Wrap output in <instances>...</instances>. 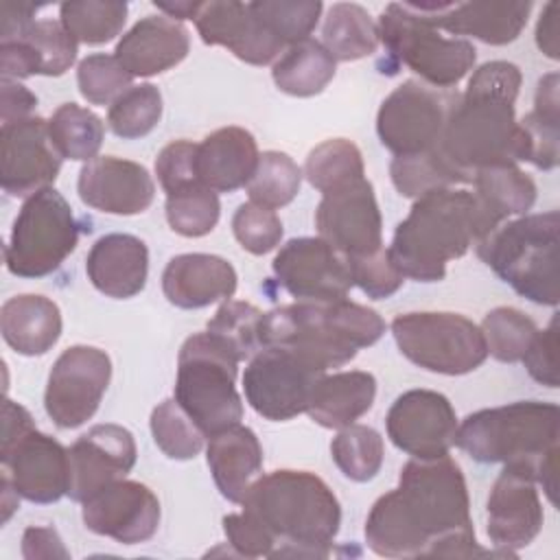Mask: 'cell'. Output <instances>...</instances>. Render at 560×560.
<instances>
[{
    "label": "cell",
    "instance_id": "6da1fadb",
    "mask_svg": "<svg viewBox=\"0 0 560 560\" xmlns=\"http://www.w3.org/2000/svg\"><path fill=\"white\" fill-rule=\"evenodd\" d=\"M365 542L383 558H505L475 538L464 472L448 455L411 457L398 486L378 497L365 518Z\"/></svg>",
    "mask_w": 560,
    "mask_h": 560
},
{
    "label": "cell",
    "instance_id": "7a4b0ae2",
    "mask_svg": "<svg viewBox=\"0 0 560 560\" xmlns=\"http://www.w3.org/2000/svg\"><path fill=\"white\" fill-rule=\"evenodd\" d=\"M521 79L518 66L497 59L479 66L464 94H457L431 147L453 186L472 184L481 168L525 162L523 131L514 114Z\"/></svg>",
    "mask_w": 560,
    "mask_h": 560
},
{
    "label": "cell",
    "instance_id": "3957f363",
    "mask_svg": "<svg viewBox=\"0 0 560 560\" xmlns=\"http://www.w3.org/2000/svg\"><path fill=\"white\" fill-rule=\"evenodd\" d=\"M499 225L472 190L435 188L416 197L396 225L387 254L402 278L440 282L451 260L462 258Z\"/></svg>",
    "mask_w": 560,
    "mask_h": 560
},
{
    "label": "cell",
    "instance_id": "277c9868",
    "mask_svg": "<svg viewBox=\"0 0 560 560\" xmlns=\"http://www.w3.org/2000/svg\"><path fill=\"white\" fill-rule=\"evenodd\" d=\"M241 503L243 512L273 538L269 558L330 556L341 505L315 472L282 468L260 475Z\"/></svg>",
    "mask_w": 560,
    "mask_h": 560
},
{
    "label": "cell",
    "instance_id": "5b68a950",
    "mask_svg": "<svg viewBox=\"0 0 560 560\" xmlns=\"http://www.w3.org/2000/svg\"><path fill=\"white\" fill-rule=\"evenodd\" d=\"M383 332V317L348 298L276 306L260 322L262 348H291L326 372L352 361L361 348L376 343Z\"/></svg>",
    "mask_w": 560,
    "mask_h": 560
},
{
    "label": "cell",
    "instance_id": "8992f818",
    "mask_svg": "<svg viewBox=\"0 0 560 560\" xmlns=\"http://www.w3.org/2000/svg\"><path fill=\"white\" fill-rule=\"evenodd\" d=\"M558 210L523 214L501 223L475 247L477 256L518 295L534 304L558 306Z\"/></svg>",
    "mask_w": 560,
    "mask_h": 560
},
{
    "label": "cell",
    "instance_id": "52a82bcc",
    "mask_svg": "<svg viewBox=\"0 0 560 560\" xmlns=\"http://www.w3.org/2000/svg\"><path fill=\"white\" fill-rule=\"evenodd\" d=\"M560 411L556 402L518 400L479 409L457 424L455 444L481 464H518L538 472L558 448Z\"/></svg>",
    "mask_w": 560,
    "mask_h": 560
},
{
    "label": "cell",
    "instance_id": "ba28073f",
    "mask_svg": "<svg viewBox=\"0 0 560 560\" xmlns=\"http://www.w3.org/2000/svg\"><path fill=\"white\" fill-rule=\"evenodd\" d=\"M238 363L208 330L190 335L179 348L173 398L206 438L243 420V400L234 385Z\"/></svg>",
    "mask_w": 560,
    "mask_h": 560
},
{
    "label": "cell",
    "instance_id": "9c48e42d",
    "mask_svg": "<svg viewBox=\"0 0 560 560\" xmlns=\"http://www.w3.org/2000/svg\"><path fill=\"white\" fill-rule=\"evenodd\" d=\"M378 39L389 59L407 66L427 85L455 88L475 66L477 50L464 37H446L411 2H389L378 18Z\"/></svg>",
    "mask_w": 560,
    "mask_h": 560
},
{
    "label": "cell",
    "instance_id": "30bf717a",
    "mask_svg": "<svg viewBox=\"0 0 560 560\" xmlns=\"http://www.w3.org/2000/svg\"><path fill=\"white\" fill-rule=\"evenodd\" d=\"M77 243V217L66 197L48 186L24 199L4 247V265L18 278H44L61 267Z\"/></svg>",
    "mask_w": 560,
    "mask_h": 560
},
{
    "label": "cell",
    "instance_id": "8fae6325",
    "mask_svg": "<svg viewBox=\"0 0 560 560\" xmlns=\"http://www.w3.org/2000/svg\"><path fill=\"white\" fill-rule=\"evenodd\" d=\"M392 335L411 363L435 374L462 376L488 359L481 328L459 313H402L394 317Z\"/></svg>",
    "mask_w": 560,
    "mask_h": 560
},
{
    "label": "cell",
    "instance_id": "7c38bea8",
    "mask_svg": "<svg viewBox=\"0 0 560 560\" xmlns=\"http://www.w3.org/2000/svg\"><path fill=\"white\" fill-rule=\"evenodd\" d=\"M326 374L291 348L267 346L258 350L245 372L243 392L249 407L271 422L306 413L315 385Z\"/></svg>",
    "mask_w": 560,
    "mask_h": 560
},
{
    "label": "cell",
    "instance_id": "4fadbf2b",
    "mask_svg": "<svg viewBox=\"0 0 560 560\" xmlns=\"http://www.w3.org/2000/svg\"><path fill=\"white\" fill-rule=\"evenodd\" d=\"M457 94L431 88L422 81H402L381 103L376 114V133L394 155H413L429 151L448 118Z\"/></svg>",
    "mask_w": 560,
    "mask_h": 560
},
{
    "label": "cell",
    "instance_id": "5bb4252c",
    "mask_svg": "<svg viewBox=\"0 0 560 560\" xmlns=\"http://www.w3.org/2000/svg\"><path fill=\"white\" fill-rule=\"evenodd\" d=\"M112 378L109 354L94 346H70L48 374L44 407L59 429L85 424L98 409Z\"/></svg>",
    "mask_w": 560,
    "mask_h": 560
},
{
    "label": "cell",
    "instance_id": "9a60e30c",
    "mask_svg": "<svg viewBox=\"0 0 560 560\" xmlns=\"http://www.w3.org/2000/svg\"><path fill=\"white\" fill-rule=\"evenodd\" d=\"M319 238L348 260L383 247V219L370 179L359 177L322 195L315 210Z\"/></svg>",
    "mask_w": 560,
    "mask_h": 560
},
{
    "label": "cell",
    "instance_id": "2e32d148",
    "mask_svg": "<svg viewBox=\"0 0 560 560\" xmlns=\"http://www.w3.org/2000/svg\"><path fill=\"white\" fill-rule=\"evenodd\" d=\"M271 269L278 284L298 302L343 300L354 284L348 258L319 236L287 241Z\"/></svg>",
    "mask_w": 560,
    "mask_h": 560
},
{
    "label": "cell",
    "instance_id": "e0dca14e",
    "mask_svg": "<svg viewBox=\"0 0 560 560\" xmlns=\"http://www.w3.org/2000/svg\"><path fill=\"white\" fill-rule=\"evenodd\" d=\"M2 477L31 503H55L68 494V448L48 433L35 429L0 442Z\"/></svg>",
    "mask_w": 560,
    "mask_h": 560
},
{
    "label": "cell",
    "instance_id": "ac0fdd59",
    "mask_svg": "<svg viewBox=\"0 0 560 560\" xmlns=\"http://www.w3.org/2000/svg\"><path fill=\"white\" fill-rule=\"evenodd\" d=\"M385 427L396 448L411 457L429 459L448 455L455 444L457 413L444 394L409 389L392 402Z\"/></svg>",
    "mask_w": 560,
    "mask_h": 560
},
{
    "label": "cell",
    "instance_id": "d6986e66",
    "mask_svg": "<svg viewBox=\"0 0 560 560\" xmlns=\"http://www.w3.org/2000/svg\"><path fill=\"white\" fill-rule=\"evenodd\" d=\"M61 155L52 147L48 120L31 116L0 131V184L9 197H31L59 175Z\"/></svg>",
    "mask_w": 560,
    "mask_h": 560
},
{
    "label": "cell",
    "instance_id": "ffe728a7",
    "mask_svg": "<svg viewBox=\"0 0 560 560\" xmlns=\"http://www.w3.org/2000/svg\"><path fill=\"white\" fill-rule=\"evenodd\" d=\"M536 475L527 466L503 464L488 497V538L499 551L516 556L540 532L545 514L536 490Z\"/></svg>",
    "mask_w": 560,
    "mask_h": 560
},
{
    "label": "cell",
    "instance_id": "44dd1931",
    "mask_svg": "<svg viewBox=\"0 0 560 560\" xmlns=\"http://www.w3.org/2000/svg\"><path fill=\"white\" fill-rule=\"evenodd\" d=\"M81 516L90 532L120 545H138L155 536L160 501L149 486L116 479L83 501Z\"/></svg>",
    "mask_w": 560,
    "mask_h": 560
},
{
    "label": "cell",
    "instance_id": "7402d4cb",
    "mask_svg": "<svg viewBox=\"0 0 560 560\" xmlns=\"http://www.w3.org/2000/svg\"><path fill=\"white\" fill-rule=\"evenodd\" d=\"M136 440L129 429L112 422L92 427L68 448V497L83 503L107 483L125 479L136 466Z\"/></svg>",
    "mask_w": 560,
    "mask_h": 560
},
{
    "label": "cell",
    "instance_id": "603a6c76",
    "mask_svg": "<svg viewBox=\"0 0 560 560\" xmlns=\"http://www.w3.org/2000/svg\"><path fill=\"white\" fill-rule=\"evenodd\" d=\"M440 31L475 37L490 46L514 42L527 24L532 2L470 0V2H411Z\"/></svg>",
    "mask_w": 560,
    "mask_h": 560
},
{
    "label": "cell",
    "instance_id": "cb8c5ba5",
    "mask_svg": "<svg viewBox=\"0 0 560 560\" xmlns=\"http://www.w3.org/2000/svg\"><path fill=\"white\" fill-rule=\"evenodd\" d=\"M77 192L85 206L98 212L131 217L153 203L155 184L142 164L101 155L81 166Z\"/></svg>",
    "mask_w": 560,
    "mask_h": 560
},
{
    "label": "cell",
    "instance_id": "d4e9b609",
    "mask_svg": "<svg viewBox=\"0 0 560 560\" xmlns=\"http://www.w3.org/2000/svg\"><path fill=\"white\" fill-rule=\"evenodd\" d=\"M195 26L208 46H225L234 57L252 66L276 61L287 48L252 13L249 2L210 0L203 2Z\"/></svg>",
    "mask_w": 560,
    "mask_h": 560
},
{
    "label": "cell",
    "instance_id": "484cf974",
    "mask_svg": "<svg viewBox=\"0 0 560 560\" xmlns=\"http://www.w3.org/2000/svg\"><path fill=\"white\" fill-rule=\"evenodd\" d=\"M77 42L57 20H35L18 37L0 42L2 79L61 77L77 59Z\"/></svg>",
    "mask_w": 560,
    "mask_h": 560
},
{
    "label": "cell",
    "instance_id": "4316f807",
    "mask_svg": "<svg viewBox=\"0 0 560 560\" xmlns=\"http://www.w3.org/2000/svg\"><path fill=\"white\" fill-rule=\"evenodd\" d=\"M188 28L166 15L140 18L116 44L114 57L131 77H153L186 59Z\"/></svg>",
    "mask_w": 560,
    "mask_h": 560
},
{
    "label": "cell",
    "instance_id": "83f0119b",
    "mask_svg": "<svg viewBox=\"0 0 560 560\" xmlns=\"http://www.w3.org/2000/svg\"><path fill=\"white\" fill-rule=\"evenodd\" d=\"M238 284L236 269L214 254H179L162 273L164 298L177 308H203L225 302Z\"/></svg>",
    "mask_w": 560,
    "mask_h": 560
},
{
    "label": "cell",
    "instance_id": "f1b7e54d",
    "mask_svg": "<svg viewBox=\"0 0 560 560\" xmlns=\"http://www.w3.org/2000/svg\"><path fill=\"white\" fill-rule=\"evenodd\" d=\"M85 271L96 291L114 300L138 295L149 276V249L133 234H105L88 252Z\"/></svg>",
    "mask_w": 560,
    "mask_h": 560
},
{
    "label": "cell",
    "instance_id": "f546056e",
    "mask_svg": "<svg viewBox=\"0 0 560 560\" xmlns=\"http://www.w3.org/2000/svg\"><path fill=\"white\" fill-rule=\"evenodd\" d=\"M258 144L243 127H221L197 144V175L214 192H232L249 184L258 164Z\"/></svg>",
    "mask_w": 560,
    "mask_h": 560
},
{
    "label": "cell",
    "instance_id": "4dcf8cb0",
    "mask_svg": "<svg viewBox=\"0 0 560 560\" xmlns=\"http://www.w3.org/2000/svg\"><path fill=\"white\" fill-rule=\"evenodd\" d=\"M206 459L219 492L232 503H241L262 472V446L241 422L210 438Z\"/></svg>",
    "mask_w": 560,
    "mask_h": 560
},
{
    "label": "cell",
    "instance_id": "1f68e13d",
    "mask_svg": "<svg viewBox=\"0 0 560 560\" xmlns=\"http://www.w3.org/2000/svg\"><path fill=\"white\" fill-rule=\"evenodd\" d=\"M0 330L13 352L39 357L61 337V311L46 295H13L2 304Z\"/></svg>",
    "mask_w": 560,
    "mask_h": 560
},
{
    "label": "cell",
    "instance_id": "d6a6232c",
    "mask_svg": "<svg viewBox=\"0 0 560 560\" xmlns=\"http://www.w3.org/2000/svg\"><path fill=\"white\" fill-rule=\"evenodd\" d=\"M376 396V378L363 370L324 374L315 385L306 413L324 429H343L370 411Z\"/></svg>",
    "mask_w": 560,
    "mask_h": 560
},
{
    "label": "cell",
    "instance_id": "836d02e7",
    "mask_svg": "<svg viewBox=\"0 0 560 560\" xmlns=\"http://www.w3.org/2000/svg\"><path fill=\"white\" fill-rule=\"evenodd\" d=\"M337 61L317 39H304L289 46L271 66L276 88L289 96L306 98L324 92L332 81Z\"/></svg>",
    "mask_w": 560,
    "mask_h": 560
},
{
    "label": "cell",
    "instance_id": "e575fe53",
    "mask_svg": "<svg viewBox=\"0 0 560 560\" xmlns=\"http://www.w3.org/2000/svg\"><path fill=\"white\" fill-rule=\"evenodd\" d=\"M558 74L549 72L540 77L534 96V109L518 120L525 144V162L536 168L551 171L558 166L560 151V122H558Z\"/></svg>",
    "mask_w": 560,
    "mask_h": 560
},
{
    "label": "cell",
    "instance_id": "d590c367",
    "mask_svg": "<svg viewBox=\"0 0 560 560\" xmlns=\"http://www.w3.org/2000/svg\"><path fill=\"white\" fill-rule=\"evenodd\" d=\"M378 24L354 2H337L322 24V46L335 61H357L378 48Z\"/></svg>",
    "mask_w": 560,
    "mask_h": 560
},
{
    "label": "cell",
    "instance_id": "8d00e7d4",
    "mask_svg": "<svg viewBox=\"0 0 560 560\" xmlns=\"http://www.w3.org/2000/svg\"><path fill=\"white\" fill-rule=\"evenodd\" d=\"M472 186V192L499 223L512 214H525L536 201V184L518 164L481 168L475 173Z\"/></svg>",
    "mask_w": 560,
    "mask_h": 560
},
{
    "label": "cell",
    "instance_id": "74e56055",
    "mask_svg": "<svg viewBox=\"0 0 560 560\" xmlns=\"http://www.w3.org/2000/svg\"><path fill=\"white\" fill-rule=\"evenodd\" d=\"M48 133L52 147L63 160L90 162L96 158L103 144L105 127L103 120L88 107H81L77 103H63L50 116Z\"/></svg>",
    "mask_w": 560,
    "mask_h": 560
},
{
    "label": "cell",
    "instance_id": "f35d334b",
    "mask_svg": "<svg viewBox=\"0 0 560 560\" xmlns=\"http://www.w3.org/2000/svg\"><path fill=\"white\" fill-rule=\"evenodd\" d=\"M127 11V2L118 0H72L59 7V22L77 44L98 46L120 35Z\"/></svg>",
    "mask_w": 560,
    "mask_h": 560
},
{
    "label": "cell",
    "instance_id": "ab89813d",
    "mask_svg": "<svg viewBox=\"0 0 560 560\" xmlns=\"http://www.w3.org/2000/svg\"><path fill=\"white\" fill-rule=\"evenodd\" d=\"M330 455L343 477L357 483L374 479L383 466V438L368 424H350L339 429L330 442Z\"/></svg>",
    "mask_w": 560,
    "mask_h": 560
},
{
    "label": "cell",
    "instance_id": "60d3db41",
    "mask_svg": "<svg viewBox=\"0 0 560 560\" xmlns=\"http://www.w3.org/2000/svg\"><path fill=\"white\" fill-rule=\"evenodd\" d=\"M304 177L322 195L365 177L363 155L359 147L346 138H330L311 149L304 162Z\"/></svg>",
    "mask_w": 560,
    "mask_h": 560
},
{
    "label": "cell",
    "instance_id": "b9f144b4",
    "mask_svg": "<svg viewBox=\"0 0 560 560\" xmlns=\"http://www.w3.org/2000/svg\"><path fill=\"white\" fill-rule=\"evenodd\" d=\"M302 168L295 160L282 151H265L258 158L256 171L249 179V201L265 208H282L295 199L302 186Z\"/></svg>",
    "mask_w": 560,
    "mask_h": 560
},
{
    "label": "cell",
    "instance_id": "7bdbcfd3",
    "mask_svg": "<svg viewBox=\"0 0 560 560\" xmlns=\"http://www.w3.org/2000/svg\"><path fill=\"white\" fill-rule=\"evenodd\" d=\"M262 311L249 302L225 300L214 317L208 322V332L221 341L238 361L252 359L258 350H262L260 339V322Z\"/></svg>",
    "mask_w": 560,
    "mask_h": 560
},
{
    "label": "cell",
    "instance_id": "ee69618b",
    "mask_svg": "<svg viewBox=\"0 0 560 560\" xmlns=\"http://www.w3.org/2000/svg\"><path fill=\"white\" fill-rule=\"evenodd\" d=\"M252 13L284 48L308 39L315 31L324 4L319 0H256Z\"/></svg>",
    "mask_w": 560,
    "mask_h": 560
},
{
    "label": "cell",
    "instance_id": "f6af8a7d",
    "mask_svg": "<svg viewBox=\"0 0 560 560\" xmlns=\"http://www.w3.org/2000/svg\"><path fill=\"white\" fill-rule=\"evenodd\" d=\"M162 118V94L153 83L131 85L107 112L109 129L122 140H136L151 133Z\"/></svg>",
    "mask_w": 560,
    "mask_h": 560
},
{
    "label": "cell",
    "instance_id": "bcb514c9",
    "mask_svg": "<svg viewBox=\"0 0 560 560\" xmlns=\"http://www.w3.org/2000/svg\"><path fill=\"white\" fill-rule=\"evenodd\" d=\"M164 212L173 232L199 238L214 230L221 214V201L214 190L203 184H195L166 195Z\"/></svg>",
    "mask_w": 560,
    "mask_h": 560
},
{
    "label": "cell",
    "instance_id": "7dc6e473",
    "mask_svg": "<svg viewBox=\"0 0 560 560\" xmlns=\"http://www.w3.org/2000/svg\"><path fill=\"white\" fill-rule=\"evenodd\" d=\"M488 354L501 363H516L527 352L538 326L523 311L512 306H497L486 313L481 322Z\"/></svg>",
    "mask_w": 560,
    "mask_h": 560
},
{
    "label": "cell",
    "instance_id": "c3c4849f",
    "mask_svg": "<svg viewBox=\"0 0 560 560\" xmlns=\"http://www.w3.org/2000/svg\"><path fill=\"white\" fill-rule=\"evenodd\" d=\"M149 424L158 448L171 459H192L203 448L206 435L175 398L162 400L151 411Z\"/></svg>",
    "mask_w": 560,
    "mask_h": 560
},
{
    "label": "cell",
    "instance_id": "681fc988",
    "mask_svg": "<svg viewBox=\"0 0 560 560\" xmlns=\"http://www.w3.org/2000/svg\"><path fill=\"white\" fill-rule=\"evenodd\" d=\"M131 79L133 77L118 63V59L105 52L88 55L77 68L79 92L92 105H112L131 88Z\"/></svg>",
    "mask_w": 560,
    "mask_h": 560
},
{
    "label": "cell",
    "instance_id": "f907efd6",
    "mask_svg": "<svg viewBox=\"0 0 560 560\" xmlns=\"http://www.w3.org/2000/svg\"><path fill=\"white\" fill-rule=\"evenodd\" d=\"M232 232L245 252L262 256L280 245L284 230L276 210L247 201L236 208L232 217Z\"/></svg>",
    "mask_w": 560,
    "mask_h": 560
},
{
    "label": "cell",
    "instance_id": "816d5d0a",
    "mask_svg": "<svg viewBox=\"0 0 560 560\" xmlns=\"http://www.w3.org/2000/svg\"><path fill=\"white\" fill-rule=\"evenodd\" d=\"M348 262H350L352 282L372 300H385V298L394 295L405 282V278L394 267L385 247H381L368 256L350 258Z\"/></svg>",
    "mask_w": 560,
    "mask_h": 560
},
{
    "label": "cell",
    "instance_id": "f5cc1de1",
    "mask_svg": "<svg viewBox=\"0 0 560 560\" xmlns=\"http://www.w3.org/2000/svg\"><path fill=\"white\" fill-rule=\"evenodd\" d=\"M155 175L166 195L201 184L197 175V144L173 140L155 158Z\"/></svg>",
    "mask_w": 560,
    "mask_h": 560
},
{
    "label": "cell",
    "instance_id": "db71d44e",
    "mask_svg": "<svg viewBox=\"0 0 560 560\" xmlns=\"http://www.w3.org/2000/svg\"><path fill=\"white\" fill-rule=\"evenodd\" d=\"M521 361L534 381L549 389L558 387V317L534 335Z\"/></svg>",
    "mask_w": 560,
    "mask_h": 560
},
{
    "label": "cell",
    "instance_id": "11a10c76",
    "mask_svg": "<svg viewBox=\"0 0 560 560\" xmlns=\"http://www.w3.org/2000/svg\"><path fill=\"white\" fill-rule=\"evenodd\" d=\"M223 532L228 538V545L245 558H260L271 556L273 551V538L245 512L228 514L223 516Z\"/></svg>",
    "mask_w": 560,
    "mask_h": 560
},
{
    "label": "cell",
    "instance_id": "9f6ffc18",
    "mask_svg": "<svg viewBox=\"0 0 560 560\" xmlns=\"http://www.w3.org/2000/svg\"><path fill=\"white\" fill-rule=\"evenodd\" d=\"M2 125H11L33 116L37 96L13 79H2Z\"/></svg>",
    "mask_w": 560,
    "mask_h": 560
},
{
    "label": "cell",
    "instance_id": "6f0895ef",
    "mask_svg": "<svg viewBox=\"0 0 560 560\" xmlns=\"http://www.w3.org/2000/svg\"><path fill=\"white\" fill-rule=\"evenodd\" d=\"M22 556L28 560L35 558H68V549L63 547L55 527H26L22 536Z\"/></svg>",
    "mask_w": 560,
    "mask_h": 560
},
{
    "label": "cell",
    "instance_id": "680465c9",
    "mask_svg": "<svg viewBox=\"0 0 560 560\" xmlns=\"http://www.w3.org/2000/svg\"><path fill=\"white\" fill-rule=\"evenodd\" d=\"M37 4H22V2H2L0 7V42H9L18 37L37 13Z\"/></svg>",
    "mask_w": 560,
    "mask_h": 560
},
{
    "label": "cell",
    "instance_id": "91938a15",
    "mask_svg": "<svg viewBox=\"0 0 560 560\" xmlns=\"http://www.w3.org/2000/svg\"><path fill=\"white\" fill-rule=\"evenodd\" d=\"M536 44L540 52H545L549 59H558V4L556 2H547L538 18Z\"/></svg>",
    "mask_w": 560,
    "mask_h": 560
},
{
    "label": "cell",
    "instance_id": "94428289",
    "mask_svg": "<svg viewBox=\"0 0 560 560\" xmlns=\"http://www.w3.org/2000/svg\"><path fill=\"white\" fill-rule=\"evenodd\" d=\"M153 4H155V7H158V11H162L166 18L182 22V20H195L203 2H190V0H177V2H158V0H155Z\"/></svg>",
    "mask_w": 560,
    "mask_h": 560
}]
</instances>
